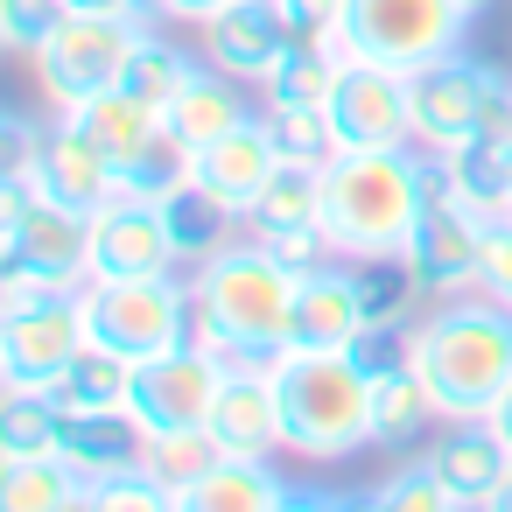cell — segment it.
Masks as SVG:
<instances>
[{"instance_id": "5bb4252c", "label": "cell", "mask_w": 512, "mask_h": 512, "mask_svg": "<svg viewBox=\"0 0 512 512\" xmlns=\"http://www.w3.org/2000/svg\"><path fill=\"white\" fill-rule=\"evenodd\" d=\"M281 169H288V155H281V141H274L267 113L239 120L232 134H218V141H204V148L190 155V183H197V190H211L232 218H253V204L274 190V176H281Z\"/></svg>"}, {"instance_id": "2e32d148", "label": "cell", "mask_w": 512, "mask_h": 512, "mask_svg": "<svg viewBox=\"0 0 512 512\" xmlns=\"http://www.w3.org/2000/svg\"><path fill=\"white\" fill-rule=\"evenodd\" d=\"M211 435L232 456H281L288 428H281V386H274V358H232L218 407H211Z\"/></svg>"}, {"instance_id": "ee69618b", "label": "cell", "mask_w": 512, "mask_h": 512, "mask_svg": "<svg viewBox=\"0 0 512 512\" xmlns=\"http://www.w3.org/2000/svg\"><path fill=\"white\" fill-rule=\"evenodd\" d=\"M491 428H498V435H505V449H512V386H505V400L491 407Z\"/></svg>"}, {"instance_id": "d4e9b609", "label": "cell", "mask_w": 512, "mask_h": 512, "mask_svg": "<svg viewBox=\"0 0 512 512\" xmlns=\"http://www.w3.org/2000/svg\"><path fill=\"white\" fill-rule=\"evenodd\" d=\"M71 428V407L50 386H8L0 393V456H57Z\"/></svg>"}, {"instance_id": "d590c367", "label": "cell", "mask_w": 512, "mask_h": 512, "mask_svg": "<svg viewBox=\"0 0 512 512\" xmlns=\"http://www.w3.org/2000/svg\"><path fill=\"white\" fill-rule=\"evenodd\" d=\"M372 505L379 512H456V491H449V477L428 463V449L414 456V463H400L379 491H372Z\"/></svg>"}, {"instance_id": "ab89813d", "label": "cell", "mask_w": 512, "mask_h": 512, "mask_svg": "<svg viewBox=\"0 0 512 512\" xmlns=\"http://www.w3.org/2000/svg\"><path fill=\"white\" fill-rule=\"evenodd\" d=\"M477 295H491V302H505V309H512V218H491V225H484Z\"/></svg>"}, {"instance_id": "7a4b0ae2", "label": "cell", "mask_w": 512, "mask_h": 512, "mask_svg": "<svg viewBox=\"0 0 512 512\" xmlns=\"http://www.w3.org/2000/svg\"><path fill=\"white\" fill-rule=\"evenodd\" d=\"M295 288L302 274L281 267L253 232H239L204 267H190V295H197L190 337L211 344L218 358H281L295 344Z\"/></svg>"}, {"instance_id": "74e56055", "label": "cell", "mask_w": 512, "mask_h": 512, "mask_svg": "<svg viewBox=\"0 0 512 512\" xmlns=\"http://www.w3.org/2000/svg\"><path fill=\"white\" fill-rule=\"evenodd\" d=\"M281 267H295V274H316V267H330V260H344L337 253V239L323 232V218H302V225H267V232H253Z\"/></svg>"}, {"instance_id": "9c48e42d", "label": "cell", "mask_w": 512, "mask_h": 512, "mask_svg": "<svg viewBox=\"0 0 512 512\" xmlns=\"http://www.w3.org/2000/svg\"><path fill=\"white\" fill-rule=\"evenodd\" d=\"M470 0H344V50L386 71H421L442 50H463Z\"/></svg>"}, {"instance_id": "ac0fdd59", "label": "cell", "mask_w": 512, "mask_h": 512, "mask_svg": "<svg viewBox=\"0 0 512 512\" xmlns=\"http://www.w3.org/2000/svg\"><path fill=\"white\" fill-rule=\"evenodd\" d=\"M428 463L449 477L456 505H484L498 512L505 484H512V449L491 421H442V435L428 442Z\"/></svg>"}, {"instance_id": "bcb514c9", "label": "cell", "mask_w": 512, "mask_h": 512, "mask_svg": "<svg viewBox=\"0 0 512 512\" xmlns=\"http://www.w3.org/2000/svg\"><path fill=\"white\" fill-rule=\"evenodd\" d=\"M498 512H512V484H505V498H498Z\"/></svg>"}, {"instance_id": "44dd1931", "label": "cell", "mask_w": 512, "mask_h": 512, "mask_svg": "<svg viewBox=\"0 0 512 512\" xmlns=\"http://www.w3.org/2000/svg\"><path fill=\"white\" fill-rule=\"evenodd\" d=\"M288 505H302V491L274 470V456H232L225 449L183 512H288Z\"/></svg>"}, {"instance_id": "3957f363", "label": "cell", "mask_w": 512, "mask_h": 512, "mask_svg": "<svg viewBox=\"0 0 512 512\" xmlns=\"http://www.w3.org/2000/svg\"><path fill=\"white\" fill-rule=\"evenodd\" d=\"M428 211V148H344L323 169V232L344 260L407 253Z\"/></svg>"}, {"instance_id": "1f68e13d", "label": "cell", "mask_w": 512, "mask_h": 512, "mask_svg": "<svg viewBox=\"0 0 512 512\" xmlns=\"http://www.w3.org/2000/svg\"><path fill=\"white\" fill-rule=\"evenodd\" d=\"M260 113H267L274 141H281V155L295 169H330L344 155V134H337L330 106H260Z\"/></svg>"}, {"instance_id": "cb8c5ba5", "label": "cell", "mask_w": 512, "mask_h": 512, "mask_svg": "<svg viewBox=\"0 0 512 512\" xmlns=\"http://www.w3.org/2000/svg\"><path fill=\"white\" fill-rule=\"evenodd\" d=\"M0 505L8 512H85V477L64 456H0Z\"/></svg>"}, {"instance_id": "5b68a950", "label": "cell", "mask_w": 512, "mask_h": 512, "mask_svg": "<svg viewBox=\"0 0 512 512\" xmlns=\"http://www.w3.org/2000/svg\"><path fill=\"white\" fill-rule=\"evenodd\" d=\"M85 288V211L36 190V176H0V302Z\"/></svg>"}, {"instance_id": "7c38bea8", "label": "cell", "mask_w": 512, "mask_h": 512, "mask_svg": "<svg viewBox=\"0 0 512 512\" xmlns=\"http://www.w3.org/2000/svg\"><path fill=\"white\" fill-rule=\"evenodd\" d=\"M225 365L211 344H176L148 365H134V393H127V414L148 428V435H176V428H211V407H218V386H225Z\"/></svg>"}, {"instance_id": "7402d4cb", "label": "cell", "mask_w": 512, "mask_h": 512, "mask_svg": "<svg viewBox=\"0 0 512 512\" xmlns=\"http://www.w3.org/2000/svg\"><path fill=\"white\" fill-rule=\"evenodd\" d=\"M85 484L92 477H106V470H127V463H141L148 456V428L127 414V407H99V414H71V428H64V449H57Z\"/></svg>"}, {"instance_id": "ba28073f", "label": "cell", "mask_w": 512, "mask_h": 512, "mask_svg": "<svg viewBox=\"0 0 512 512\" xmlns=\"http://www.w3.org/2000/svg\"><path fill=\"white\" fill-rule=\"evenodd\" d=\"M78 302H85L92 344L134 358V365L190 344V330H197V295H190L183 267L176 274H141V281H85Z\"/></svg>"}, {"instance_id": "4316f807", "label": "cell", "mask_w": 512, "mask_h": 512, "mask_svg": "<svg viewBox=\"0 0 512 512\" xmlns=\"http://www.w3.org/2000/svg\"><path fill=\"white\" fill-rule=\"evenodd\" d=\"M162 211H169V232H176V260H183V274L190 267H204L218 246H232L239 239V225L246 218H232L211 190H197V183H183V190H169L162 197Z\"/></svg>"}, {"instance_id": "484cf974", "label": "cell", "mask_w": 512, "mask_h": 512, "mask_svg": "<svg viewBox=\"0 0 512 512\" xmlns=\"http://www.w3.org/2000/svg\"><path fill=\"white\" fill-rule=\"evenodd\" d=\"M344 64H351L344 43H295V50L274 64V78L260 85V106H330Z\"/></svg>"}, {"instance_id": "603a6c76", "label": "cell", "mask_w": 512, "mask_h": 512, "mask_svg": "<svg viewBox=\"0 0 512 512\" xmlns=\"http://www.w3.org/2000/svg\"><path fill=\"white\" fill-rule=\"evenodd\" d=\"M253 85H239V78H225L218 64H204L176 99H169V127L190 141V148H204V141H218V134H232L239 120H253V99H246Z\"/></svg>"}, {"instance_id": "4dcf8cb0", "label": "cell", "mask_w": 512, "mask_h": 512, "mask_svg": "<svg viewBox=\"0 0 512 512\" xmlns=\"http://www.w3.org/2000/svg\"><path fill=\"white\" fill-rule=\"evenodd\" d=\"M218 456H225V442H218L211 428H176V435H148V456H141V463L162 477V491H169V498H176V512H183V505H190V491L211 477V463H218Z\"/></svg>"}, {"instance_id": "83f0119b", "label": "cell", "mask_w": 512, "mask_h": 512, "mask_svg": "<svg viewBox=\"0 0 512 512\" xmlns=\"http://www.w3.org/2000/svg\"><path fill=\"white\" fill-rule=\"evenodd\" d=\"M78 120H85V134L127 169L141 148H148V134L162 127V113L141 99V92H127V85H113V92H99V99H85V106H71Z\"/></svg>"}, {"instance_id": "e575fe53", "label": "cell", "mask_w": 512, "mask_h": 512, "mask_svg": "<svg viewBox=\"0 0 512 512\" xmlns=\"http://www.w3.org/2000/svg\"><path fill=\"white\" fill-rule=\"evenodd\" d=\"M302 218H323V169H281L274 176V190L253 204V218H246V232H267V225H302Z\"/></svg>"}, {"instance_id": "8fae6325", "label": "cell", "mask_w": 512, "mask_h": 512, "mask_svg": "<svg viewBox=\"0 0 512 512\" xmlns=\"http://www.w3.org/2000/svg\"><path fill=\"white\" fill-rule=\"evenodd\" d=\"M176 232L155 197H106L85 218V281H141V274H176Z\"/></svg>"}, {"instance_id": "277c9868", "label": "cell", "mask_w": 512, "mask_h": 512, "mask_svg": "<svg viewBox=\"0 0 512 512\" xmlns=\"http://www.w3.org/2000/svg\"><path fill=\"white\" fill-rule=\"evenodd\" d=\"M288 456L344 463L372 442V358L358 344H295L274 358Z\"/></svg>"}, {"instance_id": "f35d334b", "label": "cell", "mask_w": 512, "mask_h": 512, "mask_svg": "<svg viewBox=\"0 0 512 512\" xmlns=\"http://www.w3.org/2000/svg\"><path fill=\"white\" fill-rule=\"evenodd\" d=\"M64 15H71L64 0H0V43H8L15 57H36Z\"/></svg>"}, {"instance_id": "c3c4849f", "label": "cell", "mask_w": 512, "mask_h": 512, "mask_svg": "<svg viewBox=\"0 0 512 512\" xmlns=\"http://www.w3.org/2000/svg\"><path fill=\"white\" fill-rule=\"evenodd\" d=\"M64 8H92V0H64Z\"/></svg>"}, {"instance_id": "7bdbcfd3", "label": "cell", "mask_w": 512, "mask_h": 512, "mask_svg": "<svg viewBox=\"0 0 512 512\" xmlns=\"http://www.w3.org/2000/svg\"><path fill=\"white\" fill-rule=\"evenodd\" d=\"M148 8H155V22H197V29H204L225 0H148Z\"/></svg>"}, {"instance_id": "8992f818", "label": "cell", "mask_w": 512, "mask_h": 512, "mask_svg": "<svg viewBox=\"0 0 512 512\" xmlns=\"http://www.w3.org/2000/svg\"><path fill=\"white\" fill-rule=\"evenodd\" d=\"M148 29H155V8H148V0H92V8H71V15L50 29V43L29 57L43 99H50L57 113H71V106L113 92V85L127 78V64H134V43H141Z\"/></svg>"}, {"instance_id": "d6a6232c", "label": "cell", "mask_w": 512, "mask_h": 512, "mask_svg": "<svg viewBox=\"0 0 512 512\" xmlns=\"http://www.w3.org/2000/svg\"><path fill=\"white\" fill-rule=\"evenodd\" d=\"M449 162V183H456V204L470 211V218H512V190H505V162H498V148L491 141H470V148H456V155H442Z\"/></svg>"}, {"instance_id": "836d02e7", "label": "cell", "mask_w": 512, "mask_h": 512, "mask_svg": "<svg viewBox=\"0 0 512 512\" xmlns=\"http://www.w3.org/2000/svg\"><path fill=\"white\" fill-rule=\"evenodd\" d=\"M190 155H197V148L162 120V127L148 134V148L120 169V190H134V197H155V204H162L169 190H183V183H190Z\"/></svg>"}, {"instance_id": "6da1fadb", "label": "cell", "mask_w": 512, "mask_h": 512, "mask_svg": "<svg viewBox=\"0 0 512 512\" xmlns=\"http://www.w3.org/2000/svg\"><path fill=\"white\" fill-rule=\"evenodd\" d=\"M400 351L421 372V386L435 393L442 421H491V407L512 386V309L491 295L428 302L407 323Z\"/></svg>"}, {"instance_id": "4fadbf2b", "label": "cell", "mask_w": 512, "mask_h": 512, "mask_svg": "<svg viewBox=\"0 0 512 512\" xmlns=\"http://www.w3.org/2000/svg\"><path fill=\"white\" fill-rule=\"evenodd\" d=\"M330 120L344 134V148H414V85H407V71L351 57L337 92H330Z\"/></svg>"}, {"instance_id": "52a82bcc", "label": "cell", "mask_w": 512, "mask_h": 512, "mask_svg": "<svg viewBox=\"0 0 512 512\" xmlns=\"http://www.w3.org/2000/svg\"><path fill=\"white\" fill-rule=\"evenodd\" d=\"M414 85V148L456 155L470 141H512V78L470 50H442L435 64L407 71Z\"/></svg>"}, {"instance_id": "b9f144b4", "label": "cell", "mask_w": 512, "mask_h": 512, "mask_svg": "<svg viewBox=\"0 0 512 512\" xmlns=\"http://www.w3.org/2000/svg\"><path fill=\"white\" fill-rule=\"evenodd\" d=\"M295 43H344V0H281Z\"/></svg>"}, {"instance_id": "8d00e7d4", "label": "cell", "mask_w": 512, "mask_h": 512, "mask_svg": "<svg viewBox=\"0 0 512 512\" xmlns=\"http://www.w3.org/2000/svg\"><path fill=\"white\" fill-rule=\"evenodd\" d=\"M85 512H176V498L162 491V477L148 463H127V470H106L85 484Z\"/></svg>"}, {"instance_id": "7dc6e473", "label": "cell", "mask_w": 512, "mask_h": 512, "mask_svg": "<svg viewBox=\"0 0 512 512\" xmlns=\"http://www.w3.org/2000/svg\"><path fill=\"white\" fill-rule=\"evenodd\" d=\"M484 8H491V0H470V15H484Z\"/></svg>"}, {"instance_id": "f6af8a7d", "label": "cell", "mask_w": 512, "mask_h": 512, "mask_svg": "<svg viewBox=\"0 0 512 512\" xmlns=\"http://www.w3.org/2000/svg\"><path fill=\"white\" fill-rule=\"evenodd\" d=\"M498 162H505V190H512V141H498Z\"/></svg>"}, {"instance_id": "d6986e66", "label": "cell", "mask_w": 512, "mask_h": 512, "mask_svg": "<svg viewBox=\"0 0 512 512\" xmlns=\"http://www.w3.org/2000/svg\"><path fill=\"white\" fill-rule=\"evenodd\" d=\"M365 330L372 323H365V295H358L351 260H330V267L302 274V288H295V344H358Z\"/></svg>"}, {"instance_id": "60d3db41", "label": "cell", "mask_w": 512, "mask_h": 512, "mask_svg": "<svg viewBox=\"0 0 512 512\" xmlns=\"http://www.w3.org/2000/svg\"><path fill=\"white\" fill-rule=\"evenodd\" d=\"M50 141V120H29V113H8L0 120V176H36V155Z\"/></svg>"}, {"instance_id": "30bf717a", "label": "cell", "mask_w": 512, "mask_h": 512, "mask_svg": "<svg viewBox=\"0 0 512 512\" xmlns=\"http://www.w3.org/2000/svg\"><path fill=\"white\" fill-rule=\"evenodd\" d=\"M85 344H92V330H85L78 288L0 302V386H50Z\"/></svg>"}, {"instance_id": "f1b7e54d", "label": "cell", "mask_w": 512, "mask_h": 512, "mask_svg": "<svg viewBox=\"0 0 512 512\" xmlns=\"http://www.w3.org/2000/svg\"><path fill=\"white\" fill-rule=\"evenodd\" d=\"M50 393H57L71 414L127 407V393H134V358H120V351H106V344H85V351L50 379Z\"/></svg>"}, {"instance_id": "e0dca14e", "label": "cell", "mask_w": 512, "mask_h": 512, "mask_svg": "<svg viewBox=\"0 0 512 512\" xmlns=\"http://www.w3.org/2000/svg\"><path fill=\"white\" fill-rule=\"evenodd\" d=\"M36 190L92 218L106 197H120V162L85 134L78 113H50V141H43V155H36Z\"/></svg>"}, {"instance_id": "9a60e30c", "label": "cell", "mask_w": 512, "mask_h": 512, "mask_svg": "<svg viewBox=\"0 0 512 512\" xmlns=\"http://www.w3.org/2000/svg\"><path fill=\"white\" fill-rule=\"evenodd\" d=\"M204 64H218L225 78H239V85H267L274 78V64L295 50V36H288V15H281V0H225V8L204 22Z\"/></svg>"}, {"instance_id": "ffe728a7", "label": "cell", "mask_w": 512, "mask_h": 512, "mask_svg": "<svg viewBox=\"0 0 512 512\" xmlns=\"http://www.w3.org/2000/svg\"><path fill=\"white\" fill-rule=\"evenodd\" d=\"M428 428H442V414H435V393L421 386V372L407 365V351L372 358V442L407 449Z\"/></svg>"}, {"instance_id": "f546056e", "label": "cell", "mask_w": 512, "mask_h": 512, "mask_svg": "<svg viewBox=\"0 0 512 512\" xmlns=\"http://www.w3.org/2000/svg\"><path fill=\"white\" fill-rule=\"evenodd\" d=\"M204 71V50H183V43H169V22H155L141 43H134V64H127V92H141L155 113H169V99L190 85Z\"/></svg>"}]
</instances>
